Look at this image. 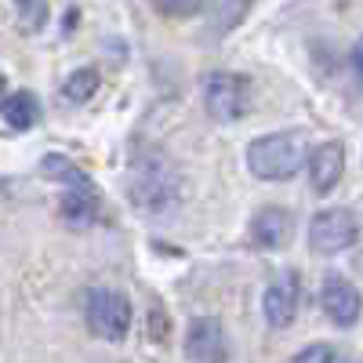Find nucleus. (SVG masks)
I'll return each mask as SVG.
<instances>
[{"label": "nucleus", "mask_w": 363, "mask_h": 363, "mask_svg": "<svg viewBox=\"0 0 363 363\" xmlns=\"http://www.w3.org/2000/svg\"><path fill=\"white\" fill-rule=\"evenodd\" d=\"M128 200L145 211V215H164L178 203V193H182V178L174 171V164L160 153H145L131 164L128 171Z\"/></svg>", "instance_id": "f257e3e1"}, {"label": "nucleus", "mask_w": 363, "mask_h": 363, "mask_svg": "<svg viewBox=\"0 0 363 363\" xmlns=\"http://www.w3.org/2000/svg\"><path fill=\"white\" fill-rule=\"evenodd\" d=\"M309 164V145L301 131H272L247 145V167L255 178L287 182Z\"/></svg>", "instance_id": "f03ea898"}, {"label": "nucleus", "mask_w": 363, "mask_h": 363, "mask_svg": "<svg viewBox=\"0 0 363 363\" xmlns=\"http://www.w3.org/2000/svg\"><path fill=\"white\" fill-rule=\"evenodd\" d=\"M84 316H87L91 335L102 338V342H124L131 323H135L131 301L120 291H113V287H95V291H91L87 306H84Z\"/></svg>", "instance_id": "7ed1b4c3"}, {"label": "nucleus", "mask_w": 363, "mask_h": 363, "mask_svg": "<svg viewBox=\"0 0 363 363\" xmlns=\"http://www.w3.org/2000/svg\"><path fill=\"white\" fill-rule=\"evenodd\" d=\"M203 109L218 124H236L251 113V80L240 73H207L203 77Z\"/></svg>", "instance_id": "20e7f679"}, {"label": "nucleus", "mask_w": 363, "mask_h": 363, "mask_svg": "<svg viewBox=\"0 0 363 363\" xmlns=\"http://www.w3.org/2000/svg\"><path fill=\"white\" fill-rule=\"evenodd\" d=\"M359 240V222L345 207H327L309 225V247L316 255H342Z\"/></svg>", "instance_id": "39448f33"}, {"label": "nucleus", "mask_w": 363, "mask_h": 363, "mask_svg": "<svg viewBox=\"0 0 363 363\" xmlns=\"http://www.w3.org/2000/svg\"><path fill=\"white\" fill-rule=\"evenodd\" d=\"M186 356L193 363H225L229 359V338L225 327L215 316H200L186 330Z\"/></svg>", "instance_id": "423d86ee"}, {"label": "nucleus", "mask_w": 363, "mask_h": 363, "mask_svg": "<svg viewBox=\"0 0 363 363\" xmlns=\"http://www.w3.org/2000/svg\"><path fill=\"white\" fill-rule=\"evenodd\" d=\"M320 306L327 313L330 323H338V327H352L363 313V298L356 291L352 280L345 277H327L323 280V291H320Z\"/></svg>", "instance_id": "0eeeda50"}, {"label": "nucleus", "mask_w": 363, "mask_h": 363, "mask_svg": "<svg viewBox=\"0 0 363 363\" xmlns=\"http://www.w3.org/2000/svg\"><path fill=\"white\" fill-rule=\"evenodd\" d=\"M262 313H265V323L269 327H291L294 316H298V280L294 277H280L272 280L262 294Z\"/></svg>", "instance_id": "6e6552de"}, {"label": "nucleus", "mask_w": 363, "mask_h": 363, "mask_svg": "<svg viewBox=\"0 0 363 363\" xmlns=\"http://www.w3.org/2000/svg\"><path fill=\"white\" fill-rule=\"evenodd\" d=\"M306 171H309V186L316 193H330L342 182V171H345V149H342V142L316 145L313 153H309Z\"/></svg>", "instance_id": "1a4fd4ad"}, {"label": "nucleus", "mask_w": 363, "mask_h": 363, "mask_svg": "<svg viewBox=\"0 0 363 363\" xmlns=\"http://www.w3.org/2000/svg\"><path fill=\"white\" fill-rule=\"evenodd\" d=\"M287 236H291V215L280 211V207H262L258 215L251 218V240L258 247H265V251L284 247Z\"/></svg>", "instance_id": "9d476101"}, {"label": "nucleus", "mask_w": 363, "mask_h": 363, "mask_svg": "<svg viewBox=\"0 0 363 363\" xmlns=\"http://www.w3.org/2000/svg\"><path fill=\"white\" fill-rule=\"evenodd\" d=\"M58 215H62V222L69 229H87V225H95L99 218V200L95 193H91V186H73L62 203H58Z\"/></svg>", "instance_id": "9b49d317"}, {"label": "nucleus", "mask_w": 363, "mask_h": 363, "mask_svg": "<svg viewBox=\"0 0 363 363\" xmlns=\"http://www.w3.org/2000/svg\"><path fill=\"white\" fill-rule=\"evenodd\" d=\"M0 116H4L15 131H29L40 116V102L29 95V91H15V95L0 99Z\"/></svg>", "instance_id": "f8f14e48"}, {"label": "nucleus", "mask_w": 363, "mask_h": 363, "mask_svg": "<svg viewBox=\"0 0 363 363\" xmlns=\"http://www.w3.org/2000/svg\"><path fill=\"white\" fill-rule=\"evenodd\" d=\"M99 73L95 69H77V73H69V80L62 84V95L69 99V102H87L91 95L99 91Z\"/></svg>", "instance_id": "ddd939ff"}, {"label": "nucleus", "mask_w": 363, "mask_h": 363, "mask_svg": "<svg viewBox=\"0 0 363 363\" xmlns=\"http://www.w3.org/2000/svg\"><path fill=\"white\" fill-rule=\"evenodd\" d=\"M44 174H48V178H58V182H69V186H87L84 171H80L69 157H58V153L44 157Z\"/></svg>", "instance_id": "4468645a"}, {"label": "nucleus", "mask_w": 363, "mask_h": 363, "mask_svg": "<svg viewBox=\"0 0 363 363\" xmlns=\"http://www.w3.org/2000/svg\"><path fill=\"white\" fill-rule=\"evenodd\" d=\"M287 363H345L342 349L330 345V342H316V345H306L301 352H294Z\"/></svg>", "instance_id": "2eb2a0df"}, {"label": "nucleus", "mask_w": 363, "mask_h": 363, "mask_svg": "<svg viewBox=\"0 0 363 363\" xmlns=\"http://www.w3.org/2000/svg\"><path fill=\"white\" fill-rule=\"evenodd\" d=\"M15 11L26 33H37V29L48 22V0H15Z\"/></svg>", "instance_id": "dca6fc26"}, {"label": "nucleus", "mask_w": 363, "mask_h": 363, "mask_svg": "<svg viewBox=\"0 0 363 363\" xmlns=\"http://www.w3.org/2000/svg\"><path fill=\"white\" fill-rule=\"evenodd\" d=\"M255 8V0H222V11H218V29L222 33H233V29L247 18V11Z\"/></svg>", "instance_id": "f3484780"}, {"label": "nucleus", "mask_w": 363, "mask_h": 363, "mask_svg": "<svg viewBox=\"0 0 363 363\" xmlns=\"http://www.w3.org/2000/svg\"><path fill=\"white\" fill-rule=\"evenodd\" d=\"M149 4L167 18H193L207 8V0H149Z\"/></svg>", "instance_id": "a211bd4d"}, {"label": "nucleus", "mask_w": 363, "mask_h": 363, "mask_svg": "<svg viewBox=\"0 0 363 363\" xmlns=\"http://www.w3.org/2000/svg\"><path fill=\"white\" fill-rule=\"evenodd\" d=\"M349 66H352V73H356V80L363 84V37L352 44V51H349Z\"/></svg>", "instance_id": "6ab92c4d"}]
</instances>
